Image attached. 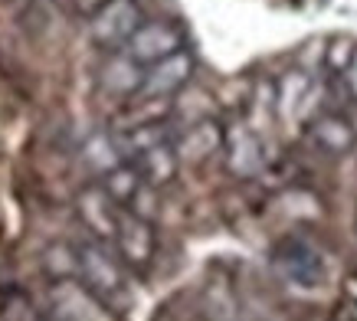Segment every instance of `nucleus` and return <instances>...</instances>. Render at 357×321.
I'll return each instance as SVG.
<instances>
[{"mask_svg":"<svg viewBox=\"0 0 357 321\" xmlns=\"http://www.w3.org/2000/svg\"><path fill=\"white\" fill-rule=\"evenodd\" d=\"M181 50H187V33L174 20H144L135 30V36L125 43V53L141 66L167 59V56L181 53Z\"/></svg>","mask_w":357,"mask_h":321,"instance_id":"20e7f679","label":"nucleus"},{"mask_svg":"<svg viewBox=\"0 0 357 321\" xmlns=\"http://www.w3.org/2000/svg\"><path fill=\"white\" fill-rule=\"evenodd\" d=\"M144 17H141V7L138 0H109V3H102L96 13H92V23H89V30H92V40L98 46H105V50H125L135 30H138Z\"/></svg>","mask_w":357,"mask_h":321,"instance_id":"39448f33","label":"nucleus"},{"mask_svg":"<svg viewBox=\"0 0 357 321\" xmlns=\"http://www.w3.org/2000/svg\"><path fill=\"white\" fill-rule=\"evenodd\" d=\"M76 210H79V220H82V226H86L89 233L96 236V239H115V233H119V220H121V210L125 207L112 197L105 187H102V181L98 184H89L86 191L76 197Z\"/></svg>","mask_w":357,"mask_h":321,"instance_id":"0eeeda50","label":"nucleus"},{"mask_svg":"<svg viewBox=\"0 0 357 321\" xmlns=\"http://www.w3.org/2000/svg\"><path fill=\"white\" fill-rule=\"evenodd\" d=\"M272 269L295 289H318L325 282V256L305 236H285L272 249Z\"/></svg>","mask_w":357,"mask_h":321,"instance_id":"f03ea898","label":"nucleus"},{"mask_svg":"<svg viewBox=\"0 0 357 321\" xmlns=\"http://www.w3.org/2000/svg\"><path fill=\"white\" fill-rule=\"evenodd\" d=\"M223 141H227V131L220 128L217 121H194V125H187V131H181L177 138H174V148L181 154V160H204L210 154H217L223 148Z\"/></svg>","mask_w":357,"mask_h":321,"instance_id":"9d476101","label":"nucleus"},{"mask_svg":"<svg viewBox=\"0 0 357 321\" xmlns=\"http://www.w3.org/2000/svg\"><path fill=\"white\" fill-rule=\"evenodd\" d=\"M190 75H194L190 50H181V53L167 56V59H158V63L144 66V82H141L138 98H171L190 82Z\"/></svg>","mask_w":357,"mask_h":321,"instance_id":"6e6552de","label":"nucleus"},{"mask_svg":"<svg viewBox=\"0 0 357 321\" xmlns=\"http://www.w3.org/2000/svg\"><path fill=\"white\" fill-rule=\"evenodd\" d=\"M115 253L121 256V262L128 269H148L151 266L154 253H158V236L148 216L135 214V210H121L119 233H115Z\"/></svg>","mask_w":357,"mask_h":321,"instance_id":"423d86ee","label":"nucleus"},{"mask_svg":"<svg viewBox=\"0 0 357 321\" xmlns=\"http://www.w3.org/2000/svg\"><path fill=\"white\" fill-rule=\"evenodd\" d=\"M312 138L328 154H344V151L354 148L357 128H354V121L347 115H341V112H321L312 121Z\"/></svg>","mask_w":357,"mask_h":321,"instance_id":"f8f14e48","label":"nucleus"},{"mask_svg":"<svg viewBox=\"0 0 357 321\" xmlns=\"http://www.w3.org/2000/svg\"><path fill=\"white\" fill-rule=\"evenodd\" d=\"M102 187H105V191H109L112 197L125 207V210H131L135 200H138L151 184L144 181V174L138 171V164H135V160H125V164H119L115 171H109L105 177H102Z\"/></svg>","mask_w":357,"mask_h":321,"instance_id":"2eb2a0df","label":"nucleus"},{"mask_svg":"<svg viewBox=\"0 0 357 321\" xmlns=\"http://www.w3.org/2000/svg\"><path fill=\"white\" fill-rule=\"evenodd\" d=\"M341 75H344L347 92H351V96H354V102H357V50H351V56H347V66L341 69Z\"/></svg>","mask_w":357,"mask_h":321,"instance_id":"f3484780","label":"nucleus"},{"mask_svg":"<svg viewBox=\"0 0 357 321\" xmlns=\"http://www.w3.org/2000/svg\"><path fill=\"white\" fill-rule=\"evenodd\" d=\"M50 301L59 321H115L112 305L89 289L82 278H56Z\"/></svg>","mask_w":357,"mask_h":321,"instance_id":"7ed1b4c3","label":"nucleus"},{"mask_svg":"<svg viewBox=\"0 0 357 321\" xmlns=\"http://www.w3.org/2000/svg\"><path fill=\"white\" fill-rule=\"evenodd\" d=\"M138 171L144 174V181L151 184V187H164V184H171L177 177V167H181V154L174 148V141H164V144H154V148L141 151L138 158Z\"/></svg>","mask_w":357,"mask_h":321,"instance_id":"ddd939ff","label":"nucleus"},{"mask_svg":"<svg viewBox=\"0 0 357 321\" xmlns=\"http://www.w3.org/2000/svg\"><path fill=\"white\" fill-rule=\"evenodd\" d=\"M223 154H227L229 171L236 177H256V174L266 167V148L256 131L249 128H233L227 131V141H223Z\"/></svg>","mask_w":357,"mask_h":321,"instance_id":"1a4fd4ad","label":"nucleus"},{"mask_svg":"<svg viewBox=\"0 0 357 321\" xmlns=\"http://www.w3.org/2000/svg\"><path fill=\"white\" fill-rule=\"evenodd\" d=\"M82 160L98 177H105L119 164H125L128 158H125V148H121V141H119V131H98V135H92L82 144Z\"/></svg>","mask_w":357,"mask_h":321,"instance_id":"4468645a","label":"nucleus"},{"mask_svg":"<svg viewBox=\"0 0 357 321\" xmlns=\"http://www.w3.org/2000/svg\"><path fill=\"white\" fill-rule=\"evenodd\" d=\"M76 276L86 282L92 292H98L109 305H119V301L128 299V276H125V262L115 253L112 256L102 239H82L76 243Z\"/></svg>","mask_w":357,"mask_h":321,"instance_id":"f257e3e1","label":"nucleus"},{"mask_svg":"<svg viewBox=\"0 0 357 321\" xmlns=\"http://www.w3.org/2000/svg\"><path fill=\"white\" fill-rule=\"evenodd\" d=\"M312 96V79L305 73H289L285 79L279 82V108L285 118H295L302 115V105L308 102Z\"/></svg>","mask_w":357,"mask_h":321,"instance_id":"dca6fc26","label":"nucleus"},{"mask_svg":"<svg viewBox=\"0 0 357 321\" xmlns=\"http://www.w3.org/2000/svg\"><path fill=\"white\" fill-rule=\"evenodd\" d=\"M144 82V66L135 63L125 50H115L109 63L102 66V89L119 98H135Z\"/></svg>","mask_w":357,"mask_h":321,"instance_id":"9b49d317","label":"nucleus"}]
</instances>
